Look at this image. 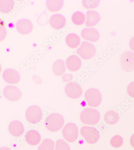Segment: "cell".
I'll return each mask as SVG.
<instances>
[{"label":"cell","mask_w":134,"mask_h":150,"mask_svg":"<svg viewBox=\"0 0 134 150\" xmlns=\"http://www.w3.org/2000/svg\"><path fill=\"white\" fill-rule=\"evenodd\" d=\"M66 63L68 69L73 72L78 71L82 64L80 58L76 55L71 56L68 57Z\"/></svg>","instance_id":"15"},{"label":"cell","mask_w":134,"mask_h":150,"mask_svg":"<svg viewBox=\"0 0 134 150\" xmlns=\"http://www.w3.org/2000/svg\"><path fill=\"white\" fill-rule=\"evenodd\" d=\"M81 35L85 40L95 42L100 39L99 33L94 28H85L82 30Z\"/></svg>","instance_id":"13"},{"label":"cell","mask_w":134,"mask_h":150,"mask_svg":"<svg viewBox=\"0 0 134 150\" xmlns=\"http://www.w3.org/2000/svg\"><path fill=\"white\" fill-rule=\"evenodd\" d=\"M85 15L82 12L77 11L72 16V21L73 23L77 25H82L85 22Z\"/></svg>","instance_id":"24"},{"label":"cell","mask_w":134,"mask_h":150,"mask_svg":"<svg viewBox=\"0 0 134 150\" xmlns=\"http://www.w3.org/2000/svg\"><path fill=\"white\" fill-rule=\"evenodd\" d=\"M63 5L64 1L62 0H48L46 1L47 8L52 12H57L60 11L63 7Z\"/></svg>","instance_id":"20"},{"label":"cell","mask_w":134,"mask_h":150,"mask_svg":"<svg viewBox=\"0 0 134 150\" xmlns=\"http://www.w3.org/2000/svg\"><path fill=\"white\" fill-rule=\"evenodd\" d=\"M127 92L130 97L134 98V82H132L128 85Z\"/></svg>","instance_id":"29"},{"label":"cell","mask_w":134,"mask_h":150,"mask_svg":"<svg viewBox=\"0 0 134 150\" xmlns=\"http://www.w3.org/2000/svg\"><path fill=\"white\" fill-rule=\"evenodd\" d=\"M121 66L124 71L131 72L134 71V53L130 51L124 52L120 58Z\"/></svg>","instance_id":"6"},{"label":"cell","mask_w":134,"mask_h":150,"mask_svg":"<svg viewBox=\"0 0 134 150\" xmlns=\"http://www.w3.org/2000/svg\"><path fill=\"white\" fill-rule=\"evenodd\" d=\"M3 76L4 80L9 84H17L20 81L19 73L13 69H6L3 72Z\"/></svg>","instance_id":"12"},{"label":"cell","mask_w":134,"mask_h":150,"mask_svg":"<svg viewBox=\"0 0 134 150\" xmlns=\"http://www.w3.org/2000/svg\"><path fill=\"white\" fill-rule=\"evenodd\" d=\"M54 142L50 139H46L39 146L38 150H54Z\"/></svg>","instance_id":"25"},{"label":"cell","mask_w":134,"mask_h":150,"mask_svg":"<svg viewBox=\"0 0 134 150\" xmlns=\"http://www.w3.org/2000/svg\"><path fill=\"white\" fill-rule=\"evenodd\" d=\"M39 78V77L38 76H33L34 80V81L35 82L36 81L38 80V84H40V83H41L42 82V81L41 79L38 80V79Z\"/></svg>","instance_id":"33"},{"label":"cell","mask_w":134,"mask_h":150,"mask_svg":"<svg viewBox=\"0 0 134 150\" xmlns=\"http://www.w3.org/2000/svg\"><path fill=\"white\" fill-rule=\"evenodd\" d=\"M65 92L68 97L76 99L81 97L83 94V90L82 87L77 83L70 82L65 86Z\"/></svg>","instance_id":"9"},{"label":"cell","mask_w":134,"mask_h":150,"mask_svg":"<svg viewBox=\"0 0 134 150\" xmlns=\"http://www.w3.org/2000/svg\"><path fill=\"white\" fill-rule=\"evenodd\" d=\"M96 52L95 47L87 41L83 42L81 46L77 50V54L85 60L92 59L95 56Z\"/></svg>","instance_id":"5"},{"label":"cell","mask_w":134,"mask_h":150,"mask_svg":"<svg viewBox=\"0 0 134 150\" xmlns=\"http://www.w3.org/2000/svg\"><path fill=\"white\" fill-rule=\"evenodd\" d=\"M129 47L130 49L134 51V37L130 39L129 42Z\"/></svg>","instance_id":"31"},{"label":"cell","mask_w":134,"mask_h":150,"mask_svg":"<svg viewBox=\"0 0 134 150\" xmlns=\"http://www.w3.org/2000/svg\"><path fill=\"white\" fill-rule=\"evenodd\" d=\"M0 150H12L10 148L7 147H1Z\"/></svg>","instance_id":"34"},{"label":"cell","mask_w":134,"mask_h":150,"mask_svg":"<svg viewBox=\"0 0 134 150\" xmlns=\"http://www.w3.org/2000/svg\"><path fill=\"white\" fill-rule=\"evenodd\" d=\"M85 97L89 105L91 107H98L102 102V95L96 88H91L88 90L85 94Z\"/></svg>","instance_id":"4"},{"label":"cell","mask_w":134,"mask_h":150,"mask_svg":"<svg viewBox=\"0 0 134 150\" xmlns=\"http://www.w3.org/2000/svg\"><path fill=\"white\" fill-rule=\"evenodd\" d=\"M123 143V139L120 136L116 135L113 137L110 140L111 145L113 147L118 148L122 146Z\"/></svg>","instance_id":"26"},{"label":"cell","mask_w":134,"mask_h":150,"mask_svg":"<svg viewBox=\"0 0 134 150\" xmlns=\"http://www.w3.org/2000/svg\"><path fill=\"white\" fill-rule=\"evenodd\" d=\"M26 140L30 145L35 146L38 145L41 140V137L38 131L36 130H31L26 133Z\"/></svg>","instance_id":"18"},{"label":"cell","mask_w":134,"mask_h":150,"mask_svg":"<svg viewBox=\"0 0 134 150\" xmlns=\"http://www.w3.org/2000/svg\"><path fill=\"white\" fill-rule=\"evenodd\" d=\"M100 119V112L95 109L88 108L84 109L80 115V119L85 124L95 125L98 123Z\"/></svg>","instance_id":"2"},{"label":"cell","mask_w":134,"mask_h":150,"mask_svg":"<svg viewBox=\"0 0 134 150\" xmlns=\"http://www.w3.org/2000/svg\"><path fill=\"white\" fill-rule=\"evenodd\" d=\"M65 70L64 62L62 60L56 61L53 65V72L56 76H61L64 73Z\"/></svg>","instance_id":"21"},{"label":"cell","mask_w":134,"mask_h":150,"mask_svg":"<svg viewBox=\"0 0 134 150\" xmlns=\"http://www.w3.org/2000/svg\"><path fill=\"white\" fill-rule=\"evenodd\" d=\"M99 1H87L85 0L82 1L83 6L87 9H92L96 8L100 3Z\"/></svg>","instance_id":"27"},{"label":"cell","mask_w":134,"mask_h":150,"mask_svg":"<svg viewBox=\"0 0 134 150\" xmlns=\"http://www.w3.org/2000/svg\"><path fill=\"white\" fill-rule=\"evenodd\" d=\"M130 143L131 146L134 148V134L130 138Z\"/></svg>","instance_id":"32"},{"label":"cell","mask_w":134,"mask_h":150,"mask_svg":"<svg viewBox=\"0 0 134 150\" xmlns=\"http://www.w3.org/2000/svg\"><path fill=\"white\" fill-rule=\"evenodd\" d=\"M16 28L21 34H29L33 29V25L31 21L27 19H21L17 22L16 25Z\"/></svg>","instance_id":"11"},{"label":"cell","mask_w":134,"mask_h":150,"mask_svg":"<svg viewBox=\"0 0 134 150\" xmlns=\"http://www.w3.org/2000/svg\"><path fill=\"white\" fill-rule=\"evenodd\" d=\"M66 42L70 47L76 49L79 46L81 42L80 37L75 33L70 34L66 38Z\"/></svg>","instance_id":"19"},{"label":"cell","mask_w":134,"mask_h":150,"mask_svg":"<svg viewBox=\"0 0 134 150\" xmlns=\"http://www.w3.org/2000/svg\"><path fill=\"white\" fill-rule=\"evenodd\" d=\"M10 133L15 137H19L24 133V127L22 122L18 120H14L11 122L9 126Z\"/></svg>","instance_id":"16"},{"label":"cell","mask_w":134,"mask_h":150,"mask_svg":"<svg viewBox=\"0 0 134 150\" xmlns=\"http://www.w3.org/2000/svg\"><path fill=\"white\" fill-rule=\"evenodd\" d=\"M50 25L55 29L59 30L64 27L66 24V20L63 15L57 14L52 15L49 20Z\"/></svg>","instance_id":"14"},{"label":"cell","mask_w":134,"mask_h":150,"mask_svg":"<svg viewBox=\"0 0 134 150\" xmlns=\"http://www.w3.org/2000/svg\"><path fill=\"white\" fill-rule=\"evenodd\" d=\"M14 1L12 0H1L0 11L3 13H9L14 9Z\"/></svg>","instance_id":"23"},{"label":"cell","mask_w":134,"mask_h":150,"mask_svg":"<svg viewBox=\"0 0 134 150\" xmlns=\"http://www.w3.org/2000/svg\"><path fill=\"white\" fill-rule=\"evenodd\" d=\"M55 150H71L69 144L63 140H58L56 142Z\"/></svg>","instance_id":"28"},{"label":"cell","mask_w":134,"mask_h":150,"mask_svg":"<svg viewBox=\"0 0 134 150\" xmlns=\"http://www.w3.org/2000/svg\"><path fill=\"white\" fill-rule=\"evenodd\" d=\"M73 79L72 74H64L62 77V80L64 82H68L72 80Z\"/></svg>","instance_id":"30"},{"label":"cell","mask_w":134,"mask_h":150,"mask_svg":"<svg viewBox=\"0 0 134 150\" xmlns=\"http://www.w3.org/2000/svg\"><path fill=\"white\" fill-rule=\"evenodd\" d=\"M80 132L85 141L90 144H95L99 140V132L93 127H82L80 129Z\"/></svg>","instance_id":"3"},{"label":"cell","mask_w":134,"mask_h":150,"mask_svg":"<svg viewBox=\"0 0 134 150\" xmlns=\"http://www.w3.org/2000/svg\"><path fill=\"white\" fill-rule=\"evenodd\" d=\"M26 118L30 123H38L41 120L42 116V110L38 106H31L27 109L26 112Z\"/></svg>","instance_id":"8"},{"label":"cell","mask_w":134,"mask_h":150,"mask_svg":"<svg viewBox=\"0 0 134 150\" xmlns=\"http://www.w3.org/2000/svg\"><path fill=\"white\" fill-rule=\"evenodd\" d=\"M87 20L85 25L87 27L96 25L100 20V16L95 11H88L86 13Z\"/></svg>","instance_id":"17"},{"label":"cell","mask_w":134,"mask_h":150,"mask_svg":"<svg viewBox=\"0 0 134 150\" xmlns=\"http://www.w3.org/2000/svg\"><path fill=\"white\" fill-rule=\"evenodd\" d=\"M104 120L110 125L116 124L118 122L119 117L118 114L116 112L110 110L107 112L104 115Z\"/></svg>","instance_id":"22"},{"label":"cell","mask_w":134,"mask_h":150,"mask_svg":"<svg viewBox=\"0 0 134 150\" xmlns=\"http://www.w3.org/2000/svg\"><path fill=\"white\" fill-rule=\"evenodd\" d=\"M64 119L61 115L54 113L50 115L45 120L46 127L51 132H57L62 129L64 124Z\"/></svg>","instance_id":"1"},{"label":"cell","mask_w":134,"mask_h":150,"mask_svg":"<svg viewBox=\"0 0 134 150\" xmlns=\"http://www.w3.org/2000/svg\"><path fill=\"white\" fill-rule=\"evenodd\" d=\"M62 134L65 139L72 143L77 140L78 136V129L74 123H67L62 130Z\"/></svg>","instance_id":"7"},{"label":"cell","mask_w":134,"mask_h":150,"mask_svg":"<svg viewBox=\"0 0 134 150\" xmlns=\"http://www.w3.org/2000/svg\"><path fill=\"white\" fill-rule=\"evenodd\" d=\"M3 94L5 98L12 101H16L20 99L22 96L21 91L15 86H6L3 90Z\"/></svg>","instance_id":"10"}]
</instances>
